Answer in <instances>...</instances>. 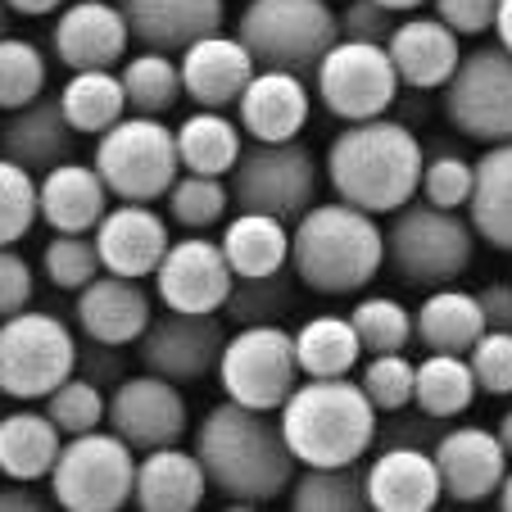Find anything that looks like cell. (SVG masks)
Wrapping results in <instances>:
<instances>
[{
	"label": "cell",
	"instance_id": "21",
	"mask_svg": "<svg viewBox=\"0 0 512 512\" xmlns=\"http://www.w3.org/2000/svg\"><path fill=\"white\" fill-rule=\"evenodd\" d=\"M182 64V91L195 109H236L241 91L259 73L250 46L236 32H213L177 55Z\"/></svg>",
	"mask_w": 512,
	"mask_h": 512
},
{
	"label": "cell",
	"instance_id": "12",
	"mask_svg": "<svg viewBox=\"0 0 512 512\" xmlns=\"http://www.w3.org/2000/svg\"><path fill=\"white\" fill-rule=\"evenodd\" d=\"M399 87L404 82H399L395 59L377 41L340 37L322 55V64L313 68V96L340 123H363V118L390 114V105L399 100Z\"/></svg>",
	"mask_w": 512,
	"mask_h": 512
},
{
	"label": "cell",
	"instance_id": "8",
	"mask_svg": "<svg viewBox=\"0 0 512 512\" xmlns=\"http://www.w3.org/2000/svg\"><path fill=\"white\" fill-rule=\"evenodd\" d=\"M91 164L100 168L114 200L155 204L182 177L177 127H168L164 118H150V114H127L105 136H96Z\"/></svg>",
	"mask_w": 512,
	"mask_h": 512
},
{
	"label": "cell",
	"instance_id": "10",
	"mask_svg": "<svg viewBox=\"0 0 512 512\" xmlns=\"http://www.w3.org/2000/svg\"><path fill=\"white\" fill-rule=\"evenodd\" d=\"M318 186L322 168L309 145L300 141H250L241 164L232 168L236 209L272 213L290 227L318 204Z\"/></svg>",
	"mask_w": 512,
	"mask_h": 512
},
{
	"label": "cell",
	"instance_id": "51",
	"mask_svg": "<svg viewBox=\"0 0 512 512\" xmlns=\"http://www.w3.org/2000/svg\"><path fill=\"white\" fill-rule=\"evenodd\" d=\"M32 290H37L32 263L23 259L14 245H0V322L28 309V304H32Z\"/></svg>",
	"mask_w": 512,
	"mask_h": 512
},
{
	"label": "cell",
	"instance_id": "31",
	"mask_svg": "<svg viewBox=\"0 0 512 512\" xmlns=\"http://www.w3.org/2000/svg\"><path fill=\"white\" fill-rule=\"evenodd\" d=\"M177 155H182V173L232 177V168L245 155L241 118H227V109H195V114H186L177 123Z\"/></svg>",
	"mask_w": 512,
	"mask_h": 512
},
{
	"label": "cell",
	"instance_id": "34",
	"mask_svg": "<svg viewBox=\"0 0 512 512\" xmlns=\"http://www.w3.org/2000/svg\"><path fill=\"white\" fill-rule=\"evenodd\" d=\"M59 105H64V118L73 123L78 136H105L109 127L132 114V109H127L123 78H118L114 68L68 73V82L59 87Z\"/></svg>",
	"mask_w": 512,
	"mask_h": 512
},
{
	"label": "cell",
	"instance_id": "56",
	"mask_svg": "<svg viewBox=\"0 0 512 512\" xmlns=\"http://www.w3.org/2000/svg\"><path fill=\"white\" fill-rule=\"evenodd\" d=\"M10 14H23V19H41V14H59L68 0H5Z\"/></svg>",
	"mask_w": 512,
	"mask_h": 512
},
{
	"label": "cell",
	"instance_id": "11",
	"mask_svg": "<svg viewBox=\"0 0 512 512\" xmlns=\"http://www.w3.org/2000/svg\"><path fill=\"white\" fill-rule=\"evenodd\" d=\"M295 331L286 327H232L227 349L218 358V386L227 399L259 413H281L290 390L300 386Z\"/></svg>",
	"mask_w": 512,
	"mask_h": 512
},
{
	"label": "cell",
	"instance_id": "2",
	"mask_svg": "<svg viewBox=\"0 0 512 512\" xmlns=\"http://www.w3.org/2000/svg\"><path fill=\"white\" fill-rule=\"evenodd\" d=\"M426 145L399 118H363L345 123L327 145L322 177L331 182L336 200H349L368 213H395L422 191Z\"/></svg>",
	"mask_w": 512,
	"mask_h": 512
},
{
	"label": "cell",
	"instance_id": "23",
	"mask_svg": "<svg viewBox=\"0 0 512 512\" xmlns=\"http://www.w3.org/2000/svg\"><path fill=\"white\" fill-rule=\"evenodd\" d=\"M390 59L399 68V82L408 91H445L449 78L463 64V37L435 14H408L386 41Z\"/></svg>",
	"mask_w": 512,
	"mask_h": 512
},
{
	"label": "cell",
	"instance_id": "39",
	"mask_svg": "<svg viewBox=\"0 0 512 512\" xmlns=\"http://www.w3.org/2000/svg\"><path fill=\"white\" fill-rule=\"evenodd\" d=\"M118 78H123L127 109H132V114L164 118L168 109H177V100L186 96L182 91V64H177V55H168V50H145L141 46V55L123 59Z\"/></svg>",
	"mask_w": 512,
	"mask_h": 512
},
{
	"label": "cell",
	"instance_id": "18",
	"mask_svg": "<svg viewBox=\"0 0 512 512\" xmlns=\"http://www.w3.org/2000/svg\"><path fill=\"white\" fill-rule=\"evenodd\" d=\"M132 41L136 37L123 5H109V0H68L55 14V28H50L55 59L64 68H73V73L123 64Z\"/></svg>",
	"mask_w": 512,
	"mask_h": 512
},
{
	"label": "cell",
	"instance_id": "32",
	"mask_svg": "<svg viewBox=\"0 0 512 512\" xmlns=\"http://www.w3.org/2000/svg\"><path fill=\"white\" fill-rule=\"evenodd\" d=\"M223 254L236 277H268V272L290 268V223L272 213L236 209L223 223Z\"/></svg>",
	"mask_w": 512,
	"mask_h": 512
},
{
	"label": "cell",
	"instance_id": "14",
	"mask_svg": "<svg viewBox=\"0 0 512 512\" xmlns=\"http://www.w3.org/2000/svg\"><path fill=\"white\" fill-rule=\"evenodd\" d=\"M227 336H232V327H227L223 313L164 309L136 340V363L145 372L177 381V386H191V381H204L209 372H218Z\"/></svg>",
	"mask_w": 512,
	"mask_h": 512
},
{
	"label": "cell",
	"instance_id": "58",
	"mask_svg": "<svg viewBox=\"0 0 512 512\" xmlns=\"http://www.w3.org/2000/svg\"><path fill=\"white\" fill-rule=\"evenodd\" d=\"M499 440H503V449H508V458H512V408H503V417H499Z\"/></svg>",
	"mask_w": 512,
	"mask_h": 512
},
{
	"label": "cell",
	"instance_id": "29",
	"mask_svg": "<svg viewBox=\"0 0 512 512\" xmlns=\"http://www.w3.org/2000/svg\"><path fill=\"white\" fill-rule=\"evenodd\" d=\"M64 449V431L50 422L46 408H14L0 413V476L5 481H50L55 458Z\"/></svg>",
	"mask_w": 512,
	"mask_h": 512
},
{
	"label": "cell",
	"instance_id": "20",
	"mask_svg": "<svg viewBox=\"0 0 512 512\" xmlns=\"http://www.w3.org/2000/svg\"><path fill=\"white\" fill-rule=\"evenodd\" d=\"M73 322H78V331L87 340L127 349L155 322V304H150V290L136 277L100 272L91 286H82L78 295H73Z\"/></svg>",
	"mask_w": 512,
	"mask_h": 512
},
{
	"label": "cell",
	"instance_id": "6",
	"mask_svg": "<svg viewBox=\"0 0 512 512\" xmlns=\"http://www.w3.org/2000/svg\"><path fill=\"white\" fill-rule=\"evenodd\" d=\"M236 37L250 46L259 68L313 73L340 41V10L331 0H245Z\"/></svg>",
	"mask_w": 512,
	"mask_h": 512
},
{
	"label": "cell",
	"instance_id": "30",
	"mask_svg": "<svg viewBox=\"0 0 512 512\" xmlns=\"http://www.w3.org/2000/svg\"><path fill=\"white\" fill-rule=\"evenodd\" d=\"M485 313L472 290L435 286L413 309V340L426 354H472V345L485 336Z\"/></svg>",
	"mask_w": 512,
	"mask_h": 512
},
{
	"label": "cell",
	"instance_id": "36",
	"mask_svg": "<svg viewBox=\"0 0 512 512\" xmlns=\"http://www.w3.org/2000/svg\"><path fill=\"white\" fill-rule=\"evenodd\" d=\"M481 386H476V372L467 363V354H426L417 363V390L413 404L431 417H445V422H458L467 408L476 404Z\"/></svg>",
	"mask_w": 512,
	"mask_h": 512
},
{
	"label": "cell",
	"instance_id": "50",
	"mask_svg": "<svg viewBox=\"0 0 512 512\" xmlns=\"http://www.w3.org/2000/svg\"><path fill=\"white\" fill-rule=\"evenodd\" d=\"M395 28H399L395 10H386L381 0H345L340 5V37H349V41H377V46H386Z\"/></svg>",
	"mask_w": 512,
	"mask_h": 512
},
{
	"label": "cell",
	"instance_id": "53",
	"mask_svg": "<svg viewBox=\"0 0 512 512\" xmlns=\"http://www.w3.org/2000/svg\"><path fill=\"white\" fill-rule=\"evenodd\" d=\"M78 372H82V377H91L96 386L114 390L118 381L127 377L123 345H100V340H87V345H82V354H78Z\"/></svg>",
	"mask_w": 512,
	"mask_h": 512
},
{
	"label": "cell",
	"instance_id": "33",
	"mask_svg": "<svg viewBox=\"0 0 512 512\" xmlns=\"http://www.w3.org/2000/svg\"><path fill=\"white\" fill-rule=\"evenodd\" d=\"M467 218L490 250L512 254V141L485 145V155L476 159V191Z\"/></svg>",
	"mask_w": 512,
	"mask_h": 512
},
{
	"label": "cell",
	"instance_id": "4",
	"mask_svg": "<svg viewBox=\"0 0 512 512\" xmlns=\"http://www.w3.org/2000/svg\"><path fill=\"white\" fill-rule=\"evenodd\" d=\"M277 422L300 467H349L377 449L381 413L358 377H304Z\"/></svg>",
	"mask_w": 512,
	"mask_h": 512
},
{
	"label": "cell",
	"instance_id": "57",
	"mask_svg": "<svg viewBox=\"0 0 512 512\" xmlns=\"http://www.w3.org/2000/svg\"><path fill=\"white\" fill-rule=\"evenodd\" d=\"M494 41L512 50V0H499V14H494Z\"/></svg>",
	"mask_w": 512,
	"mask_h": 512
},
{
	"label": "cell",
	"instance_id": "61",
	"mask_svg": "<svg viewBox=\"0 0 512 512\" xmlns=\"http://www.w3.org/2000/svg\"><path fill=\"white\" fill-rule=\"evenodd\" d=\"M5 14H10V5H5V0H0V37H5Z\"/></svg>",
	"mask_w": 512,
	"mask_h": 512
},
{
	"label": "cell",
	"instance_id": "28",
	"mask_svg": "<svg viewBox=\"0 0 512 512\" xmlns=\"http://www.w3.org/2000/svg\"><path fill=\"white\" fill-rule=\"evenodd\" d=\"M73 123L64 118V105L59 96H37L32 105L14 109L0 127V155H10L14 164L32 168V173H46V168L73 159Z\"/></svg>",
	"mask_w": 512,
	"mask_h": 512
},
{
	"label": "cell",
	"instance_id": "54",
	"mask_svg": "<svg viewBox=\"0 0 512 512\" xmlns=\"http://www.w3.org/2000/svg\"><path fill=\"white\" fill-rule=\"evenodd\" d=\"M476 300H481L485 327L512 331V281H490V286L476 290Z\"/></svg>",
	"mask_w": 512,
	"mask_h": 512
},
{
	"label": "cell",
	"instance_id": "40",
	"mask_svg": "<svg viewBox=\"0 0 512 512\" xmlns=\"http://www.w3.org/2000/svg\"><path fill=\"white\" fill-rule=\"evenodd\" d=\"M168 223H177L182 232H213L232 218V182L227 177H204V173H182L168 186Z\"/></svg>",
	"mask_w": 512,
	"mask_h": 512
},
{
	"label": "cell",
	"instance_id": "19",
	"mask_svg": "<svg viewBox=\"0 0 512 512\" xmlns=\"http://www.w3.org/2000/svg\"><path fill=\"white\" fill-rule=\"evenodd\" d=\"M91 236H96L105 272L145 281L159 272L168 245H173V223H168V213H155L150 204L118 200L109 204V213L100 218V227Z\"/></svg>",
	"mask_w": 512,
	"mask_h": 512
},
{
	"label": "cell",
	"instance_id": "1",
	"mask_svg": "<svg viewBox=\"0 0 512 512\" xmlns=\"http://www.w3.org/2000/svg\"><path fill=\"white\" fill-rule=\"evenodd\" d=\"M195 454L209 472L213 494H223L232 508L277 503L290 490L295 472H300L277 417L245 408L236 399H223L200 417Z\"/></svg>",
	"mask_w": 512,
	"mask_h": 512
},
{
	"label": "cell",
	"instance_id": "17",
	"mask_svg": "<svg viewBox=\"0 0 512 512\" xmlns=\"http://www.w3.org/2000/svg\"><path fill=\"white\" fill-rule=\"evenodd\" d=\"M431 454H435V467H440V481H445L449 503L499 499V485L512 467L499 431H490V426H472V422L449 426V431L435 440Z\"/></svg>",
	"mask_w": 512,
	"mask_h": 512
},
{
	"label": "cell",
	"instance_id": "62",
	"mask_svg": "<svg viewBox=\"0 0 512 512\" xmlns=\"http://www.w3.org/2000/svg\"><path fill=\"white\" fill-rule=\"evenodd\" d=\"M0 399H5V395H0Z\"/></svg>",
	"mask_w": 512,
	"mask_h": 512
},
{
	"label": "cell",
	"instance_id": "48",
	"mask_svg": "<svg viewBox=\"0 0 512 512\" xmlns=\"http://www.w3.org/2000/svg\"><path fill=\"white\" fill-rule=\"evenodd\" d=\"M467 363H472V372H476V386H481V395H499V399L512 395V331L490 327L472 345Z\"/></svg>",
	"mask_w": 512,
	"mask_h": 512
},
{
	"label": "cell",
	"instance_id": "27",
	"mask_svg": "<svg viewBox=\"0 0 512 512\" xmlns=\"http://www.w3.org/2000/svg\"><path fill=\"white\" fill-rule=\"evenodd\" d=\"M209 472L200 454L182 445H164L136 458V494L132 503L141 512H195L209 499Z\"/></svg>",
	"mask_w": 512,
	"mask_h": 512
},
{
	"label": "cell",
	"instance_id": "35",
	"mask_svg": "<svg viewBox=\"0 0 512 512\" xmlns=\"http://www.w3.org/2000/svg\"><path fill=\"white\" fill-rule=\"evenodd\" d=\"M295 358L304 377H354L368 354L354 322L340 313H318V318H304L295 331Z\"/></svg>",
	"mask_w": 512,
	"mask_h": 512
},
{
	"label": "cell",
	"instance_id": "60",
	"mask_svg": "<svg viewBox=\"0 0 512 512\" xmlns=\"http://www.w3.org/2000/svg\"><path fill=\"white\" fill-rule=\"evenodd\" d=\"M499 508L512 512V467H508V476H503V485H499Z\"/></svg>",
	"mask_w": 512,
	"mask_h": 512
},
{
	"label": "cell",
	"instance_id": "52",
	"mask_svg": "<svg viewBox=\"0 0 512 512\" xmlns=\"http://www.w3.org/2000/svg\"><path fill=\"white\" fill-rule=\"evenodd\" d=\"M435 19H445L458 37H481L494 32V14H499V0H431Z\"/></svg>",
	"mask_w": 512,
	"mask_h": 512
},
{
	"label": "cell",
	"instance_id": "13",
	"mask_svg": "<svg viewBox=\"0 0 512 512\" xmlns=\"http://www.w3.org/2000/svg\"><path fill=\"white\" fill-rule=\"evenodd\" d=\"M445 118L476 145L512 141V50L472 46L445 87Z\"/></svg>",
	"mask_w": 512,
	"mask_h": 512
},
{
	"label": "cell",
	"instance_id": "25",
	"mask_svg": "<svg viewBox=\"0 0 512 512\" xmlns=\"http://www.w3.org/2000/svg\"><path fill=\"white\" fill-rule=\"evenodd\" d=\"M132 23V37L145 50L182 55L186 46L223 32L227 0H118Z\"/></svg>",
	"mask_w": 512,
	"mask_h": 512
},
{
	"label": "cell",
	"instance_id": "38",
	"mask_svg": "<svg viewBox=\"0 0 512 512\" xmlns=\"http://www.w3.org/2000/svg\"><path fill=\"white\" fill-rule=\"evenodd\" d=\"M295 512H363L368 508V467H300L286 490Z\"/></svg>",
	"mask_w": 512,
	"mask_h": 512
},
{
	"label": "cell",
	"instance_id": "7",
	"mask_svg": "<svg viewBox=\"0 0 512 512\" xmlns=\"http://www.w3.org/2000/svg\"><path fill=\"white\" fill-rule=\"evenodd\" d=\"M78 336L59 313L23 309L0 322V395L14 404H41L78 372Z\"/></svg>",
	"mask_w": 512,
	"mask_h": 512
},
{
	"label": "cell",
	"instance_id": "59",
	"mask_svg": "<svg viewBox=\"0 0 512 512\" xmlns=\"http://www.w3.org/2000/svg\"><path fill=\"white\" fill-rule=\"evenodd\" d=\"M386 10H395V14H417L426 5V0H381Z\"/></svg>",
	"mask_w": 512,
	"mask_h": 512
},
{
	"label": "cell",
	"instance_id": "9",
	"mask_svg": "<svg viewBox=\"0 0 512 512\" xmlns=\"http://www.w3.org/2000/svg\"><path fill=\"white\" fill-rule=\"evenodd\" d=\"M136 449L123 435L87 431L68 435L50 472V503L64 512H118L136 494Z\"/></svg>",
	"mask_w": 512,
	"mask_h": 512
},
{
	"label": "cell",
	"instance_id": "22",
	"mask_svg": "<svg viewBox=\"0 0 512 512\" xmlns=\"http://www.w3.org/2000/svg\"><path fill=\"white\" fill-rule=\"evenodd\" d=\"M309 114L313 87L304 82V73L290 68H259L236 100V118L250 141H295L309 127Z\"/></svg>",
	"mask_w": 512,
	"mask_h": 512
},
{
	"label": "cell",
	"instance_id": "45",
	"mask_svg": "<svg viewBox=\"0 0 512 512\" xmlns=\"http://www.w3.org/2000/svg\"><path fill=\"white\" fill-rule=\"evenodd\" d=\"M32 223H41L37 173L0 155V245H19Z\"/></svg>",
	"mask_w": 512,
	"mask_h": 512
},
{
	"label": "cell",
	"instance_id": "49",
	"mask_svg": "<svg viewBox=\"0 0 512 512\" xmlns=\"http://www.w3.org/2000/svg\"><path fill=\"white\" fill-rule=\"evenodd\" d=\"M449 431L445 417H431L422 413L417 404L399 408V413H381V426H377V449H390V445H413V449H435V440Z\"/></svg>",
	"mask_w": 512,
	"mask_h": 512
},
{
	"label": "cell",
	"instance_id": "43",
	"mask_svg": "<svg viewBox=\"0 0 512 512\" xmlns=\"http://www.w3.org/2000/svg\"><path fill=\"white\" fill-rule=\"evenodd\" d=\"M41 272H46V281L55 290H64V295H78L82 286H91V281L105 272V263H100V250H96V236L55 232V236H50V245L41 250Z\"/></svg>",
	"mask_w": 512,
	"mask_h": 512
},
{
	"label": "cell",
	"instance_id": "16",
	"mask_svg": "<svg viewBox=\"0 0 512 512\" xmlns=\"http://www.w3.org/2000/svg\"><path fill=\"white\" fill-rule=\"evenodd\" d=\"M236 286V272L223 254V241L204 232H186L168 245L164 263L155 272V295L164 309L177 313H223L227 295Z\"/></svg>",
	"mask_w": 512,
	"mask_h": 512
},
{
	"label": "cell",
	"instance_id": "44",
	"mask_svg": "<svg viewBox=\"0 0 512 512\" xmlns=\"http://www.w3.org/2000/svg\"><path fill=\"white\" fill-rule=\"evenodd\" d=\"M41 408H46L50 422L64 431V440L68 435H87V431H96V426H105L109 390L96 386L91 377H82V372H73L64 386L50 390V395L41 399Z\"/></svg>",
	"mask_w": 512,
	"mask_h": 512
},
{
	"label": "cell",
	"instance_id": "42",
	"mask_svg": "<svg viewBox=\"0 0 512 512\" xmlns=\"http://www.w3.org/2000/svg\"><path fill=\"white\" fill-rule=\"evenodd\" d=\"M349 322L363 340V354H395V349L413 345V313L395 295H363Z\"/></svg>",
	"mask_w": 512,
	"mask_h": 512
},
{
	"label": "cell",
	"instance_id": "5",
	"mask_svg": "<svg viewBox=\"0 0 512 512\" xmlns=\"http://www.w3.org/2000/svg\"><path fill=\"white\" fill-rule=\"evenodd\" d=\"M476 245H481V236H476L467 213L440 209V204L417 195L404 209L390 213L386 268H395V277L408 281V286H454L472 268Z\"/></svg>",
	"mask_w": 512,
	"mask_h": 512
},
{
	"label": "cell",
	"instance_id": "46",
	"mask_svg": "<svg viewBox=\"0 0 512 512\" xmlns=\"http://www.w3.org/2000/svg\"><path fill=\"white\" fill-rule=\"evenodd\" d=\"M358 386L368 390L377 413H399V408L413 404L417 363L404 358V349H395V354H368L358 363Z\"/></svg>",
	"mask_w": 512,
	"mask_h": 512
},
{
	"label": "cell",
	"instance_id": "15",
	"mask_svg": "<svg viewBox=\"0 0 512 512\" xmlns=\"http://www.w3.org/2000/svg\"><path fill=\"white\" fill-rule=\"evenodd\" d=\"M105 426L114 435H123L136 454H150V449L164 445H182V435L191 431V413H186L177 381L141 368L136 377H123L109 390Z\"/></svg>",
	"mask_w": 512,
	"mask_h": 512
},
{
	"label": "cell",
	"instance_id": "26",
	"mask_svg": "<svg viewBox=\"0 0 512 512\" xmlns=\"http://www.w3.org/2000/svg\"><path fill=\"white\" fill-rule=\"evenodd\" d=\"M37 195H41V223L50 232H78V236L96 232L100 218L109 213V200H114L100 168L78 164V159L46 168L37 177Z\"/></svg>",
	"mask_w": 512,
	"mask_h": 512
},
{
	"label": "cell",
	"instance_id": "3",
	"mask_svg": "<svg viewBox=\"0 0 512 512\" xmlns=\"http://www.w3.org/2000/svg\"><path fill=\"white\" fill-rule=\"evenodd\" d=\"M386 268V227L349 200L313 204L290 227V272L313 295H358Z\"/></svg>",
	"mask_w": 512,
	"mask_h": 512
},
{
	"label": "cell",
	"instance_id": "41",
	"mask_svg": "<svg viewBox=\"0 0 512 512\" xmlns=\"http://www.w3.org/2000/svg\"><path fill=\"white\" fill-rule=\"evenodd\" d=\"M46 78L50 68L41 46H32L28 37H0V109L5 114L46 96Z\"/></svg>",
	"mask_w": 512,
	"mask_h": 512
},
{
	"label": "cell",
	"instance_id": "24",
	"mask_svg": "<svg viewBox=\"0 0 512 512\" xmlns=\"http://www.w3.org/2000/svg\"><path fill=\"white\" fill-rule=\"evenodd\" d=\"M445 503V481L431 449L390 445L368 463V508L372 512H431Z\"/></svg>",
	"mask_w": 512,
	"mask_h": 512
},
{
	"label": "cell",
	"instance_id": "37",
	"mask_svg": "<svg viewBox=\"0 0 512 512\" xmlns=\"http://www.w3.org/2000/svg\"><path fill=\"white\" fill-rule=\"evenodd\" d=\"M300 304V277L290 268L268 277H236L232 295L223 304L227 327H281Z\"/></svg>",
	"mask_w": 512,
	"mask_h": 512
},
{
	"label": "cell",
	"instance_id": "55",
	"mask_svg": "<svg viewBox=\"0 0 512 512\" xmlns=\"http://www.w3.org/2000/svg\"><path fill=\"white\" fill-rule=\"evenodd\" d=\"M50 503L37 494L32 481H10L0 485V512H46Z\"/></svg>",
	"mask_w": 512,
	"mask_h": 512
},
{
	"label": "cell",
	"instance_id": "47",
	"mask_svg": "<svg viewBox=\"0 0 512 512\" xmlns=\"http://www.w3.org/2000/svg\"><path fill=\"white\" fill-rule=\"evenodd\" d=\"M476 191V164H467L458 150H431L422 168V200L440 209H467Z\"/></svg>",
	"mask_w": 512,
	"mask_h": 512
}]
</instances>
